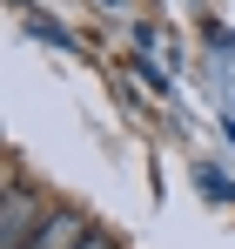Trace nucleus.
I'll return each instance as SVG.
<instances>
[{"label":"nucleus","mask_w":235,"mask_h":249,"mask_svg":"<svg viewBox=\"0 0 235 249\" xmlns=\"http://www.w3.org/2000/svg\"><path fill=\"white\" fill-rule=\"evenodd\" d=\"M108 7H121V0H108Z\"/></svg>","instance_id":"obj_6"},{"label":"nucleus","mask_w":235,"mask_h":249,"mask_svg":"<svg viewBox=\"0 0 235 249\" xmlns=\"http://www.w3.org/2000/svg\"><path fill=\"white\" fill-rule=\"evenodd\" d=\"M34 34H40V41H54V47H74V34H67V27H54V20H34Z\"/></svg>","instance_id":"obj_4"},{"label":"nucleus","mask_w":235,"mask_h":249,"mask_svg":"<svg viewBox=\"0 0 235 249\" xmlns=\"http://www.w3.org/2000/svg\"><path fill=\"white\" fill-rule=\"evenodd\" d=\"M40 222H47V202L27 182H7V196H0V249H27Z\"/></svg>","instance_id":"obj_1"},{"label":"nucleus","mask_w":235,"mask_h":249,"mask_svg":"<svg viewBox=\"0 0 235 249\" xmlns=\"http://www.w3.org/2000/svg\"><path fill=\"white\" fill-rule=\"evenodd\" d=\"M81 249H121V243H115V229H87V243H81Z\"/></svg>","instance_id":"obj_5"},{"label":"nucleus","mask_w":235,"mask_h":249,"mask_svg":"<svg viewBox=\"0 0 235 249\" xmlns=\"http://www.w3.org/2000/svg\"><path fill=\"white\" fill-rule=\"evenodd\" d=\"M195 189L208 196V202H229V209H235V182H229L215 162H201V168H195Z\"/></svg>","instance_id":"obj_3"},{"label":"nucleus","mask_w":235,"mask_h":249,"mask_svg":"<svg viewBox=\"0 0 235 249\" xmlns=\"http://www.w3.org/2000/svg\"><path fill=\"white\" fill-rule=\"evenodd\" d=\"M81 243H87V215L61 202V209H47V222L34 229V243H27V249H81Z\"/></svg>","instance_id":"obj_2"}]
</instances>
